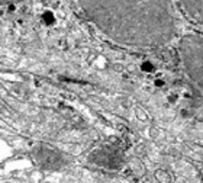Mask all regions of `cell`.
<instances>
[{"instance_id":"cell-1","label":"cell","mask_w":203,"mask_h":183,"mask_svg":"<svg viewBox=\"0 0 203 183\" xmlns=\"http://www.w3.org/2000/svg\"><path fill=\"white\" fill-rule=\"evenodd\" d=\"M87 19L119 44L160 47L174 35L168 0H80Z\"/></svg>"},{"instance_id":"cell-3","label":"cell","mask_w":203,"mask_h":183,"mask_svg":"<svg viewBox=\"0 0 203 183\" xmlns=\"http://www.w3.org/2000/svg\"><path fill=\"white\" fill-rule=\"evenodd\" d=\"M90 161L99 166H103L106 169H118L122 163V154L116 148L103 147V148L96 150L90 156Z\"/></svg>"},{"instance_id":"cell-5","label":"cell","mask_w":203,"mask_h":183,"mask_svg":"<svg viewBox=\"0 0 203 183\" xmlns=\"http://www.w3.org/2000/svg\"><path fill=\"white\" fill-rule=\"evenodd\" d=\"M178 2L191 19L203 23V0H178Z\"/></svg>"},{"instance_id":"cell-2","label":"cell","mask_w":203,"mask_h":183,"mask_svg":"<svg viewBox=\"0 0 203 183\" xmlns=\"http://www.w3.org/2000/svg\"><path fill=\"white\" fill-rule=\"evenodd\" d=\"M180 57L184 71L196 95L190 111L193 116L203 122V38L200 35H186L180 42Z\"/></svg>"},{"instance_id":"cell-7","label":"cell","mask_w":203,"mask_h":183,"mask_svg":"<svg viewBox=\"0 0 203 183\" xmlns=\"http://www.w3.org/2000/svg\"><path fill=\"white\" fill-rule=\"evenodd\" d=\"M18 2H22V0H0V6L2 5H12V3H18Z\"/></svg>"},{"instance_id":"cell-6","label":"cell","mask_w":203,"mask_h":183,"mask_svg":"<svg viewBox=\"0 0 203 183\" xmlns=\"http://www.w3.org/2000/svg\"><path fill=\"white\" fill-rule=\"evenodd\" d=\"M142 70H145V71H152V70H154V67H152L151 63H145V64L142 65Z\"/></svg>"},{"instance_id":"cell-8","label":"cell","mask_w":203,"mask_h":183,"mask_svg":"<svg viewBox=\"0 0 203 183\" xmlns=\"http://www.w3.org/2000/svg\"><path fill=\"white\" fill-rule=\"evenodd\" d=\"M155 86L161 87V86H163V81H161V80H155Z\"/></svg>"},{"instance_id":"cell-4","label":"cell","mask_w":203,"mask_h":183,"mask_svg":"<svg viewBox=\"0 0 203 183\" xmlns=\"http://www.w3.org/2000/svg\"><path fill=\"white\" fill-rule=\"evenodd\" d=\"M33 157L45 169H58L59 166H63V163H64L61 154H58L57 151H54L52 148H48L45 145L36 147L33 151Z\"/></svg>"}]
</instances>
